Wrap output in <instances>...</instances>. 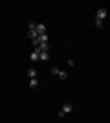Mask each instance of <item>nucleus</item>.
Listing matches in <instances>:
<instances>
[{"label":"nucleus","instance_id":"1","mask_svg":"<svg viewBox=\"0 0 110 123\" xmlns=\"http://www.w3.org/2000/svg\"><path fill=\"white\" fill-rule=\"evenodd\" d=\"M105 18H106V9H105V7L97 9V13H95V20H105Z\"/></svg>","mask_w":110,"mask_h":123},{"label":"nucleus","instance_id":"2","mask_svg":"<svg viewBox=\"0 0 110 123\" xmlns=\"http://www.w3.org/2000/svg\"><path fill=\"white\" fill-rule=\"evenodd\" d=\"M33 28H35V31L39 35H44V33H46V26L44 24H33Z\"/></svg>","mask_w":110,"mask_h":123},{"label":"nucleus","instance_id":"3","mask_svg":"<svg viewBox=\"0 0 110 123\" xmlns=\"http://www.w3.org/2000/svg\"><path fill=\"white\" fill-rule=\"evenodd\" d=\"M28 37H29V41H33V39H37V37H39V33L35 31L33 24H29V31H28Z\"/></svg>","mask_w":110,"mask_h":123},{"label":"nucleus","instance_id":"4","mask_svg":"<svg viewBox=\"0 0 110 123\" xmlns=\"http://www.w3.org/2000/svg\"><path fill=\"white\" fill-rule=\"evenodd\" d=\"M35 50L39 51V53H42V51H48V50H50V44H48V42H41V44H39Z\"/></svg>","mask_w":110,"mask_h":123},{"label":"nucleus","instance_id":"5","mask_svg":"<svg viewBox=\"0 0 110 123\" xmlns=\"http://www.w3.org/2000/svg\"><path fill=\"white\" fill-rule=\"evenodd\" d=\"M72 110H73V107H72V105H70V103H66V105H63V112H64V114H70V112H72Z\"/></svg>","mask_w":110,"mask_h":123},{"label":"nucleus","instance_id":"6","mask_svg":"<svg viewBox=\"0 0 110 123\" xmlns=\"http://www.w3.org/2000/svg\"><path fill=\"white\" fill-rule=\"evenodd\" d=\"M50 59V53L48 51H42V53H39V61H48Z\"/></svg>","mask_w":110,"mask_h":123},{"label":"nucleus","instance_id":"7","mask_svg":"<svg viewBox=\"0 0 110 123\" xmlns=\"http://www.w3.org/2000/svg\"><path fill=\"white\" fill-rule=\"evenodd\" d=\"M28 77H29V79H35L37 77V70L35 68H29V70H28Z\"/></svg>","mask_w":110,"mask_h":123},{"label":"nucleus","instance_id":"8","mask_svg":"<svg viewBox=\"0 0 110 123\" xmlns=\"http://www.w3.org/2000/svg\"><path fill=\"white\" fill-rule=\"evenodd\" d=\"M29 59H31L33 62H37V61H39V51H37V50H33V53L29 55Z\"/></svg>","mask_w":110,"mask_h":123},{"label":"nucleus","instance_id":"9","mask_svg":"<svg viewBox=\"0 0 110 123\" xmlns=\"http://www.w3.org/2000/svg\"><path fill=\"white\" fill-rule=\"evenodd\" d=\"M57 75H59V79H63V81H64V79H68V72H63V70H59Z\"/></svg>","mask_w":110,"mask_h":123},{"label":"nucleus","instance_id":"10","mask_svg":"<svg viewBox=\"0 0 110 123\" xmlns=\"http://www.w3.org/2000/svg\"><path fill=\"white\" fill-rule=\"evenodd\" d=\"M37 39H39V42H48V33H44V35H39Z\"/></svg>","mask_w":110,"mask_h":123},{"label":"nucleus","instance_id":"11","mask_svg":"<svg viewBox=\"0 0 110 123\" xmlns=\"http://www.w3.org/2000/svg\"><path fill=\"white\" fill-rule=\"evenodd\" d=\"M39 86V81L37 79H29V88H37Z\"/></svg>","mask_w":110,"mask_h":123},{"label":"nucleus","instance_id":"12","mask_svg":"<svg viewBox=\"0 0 110 123\" xmlns=\"http://www.w3.org/2000/svg\"><path fill=\"white\" fill-rule=\"evenodd\" d=\"M57 74H59V68L53 66V68H52V75H57Z\"/></svg>","mask_w":110,"mask_h":123}]
</instances>
